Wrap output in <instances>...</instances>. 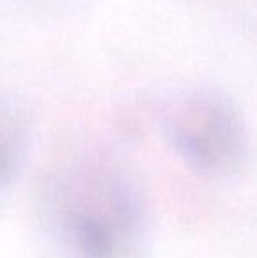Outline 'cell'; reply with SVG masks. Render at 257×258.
I'll return each mask as SVG.
<instances>
[{
    "instance_id": "1",
    "label": "cell",
    "mask_w": 257,
    "mask_h": 258,
    "mask_svg": "<svg viewBox=\"0 0 257 258\" xmlns=\"http://www.w3.org/2000/svg\"><path fill=\"white\" fill-rule=\"evenodd\" d=\"M71 221L83 258H124L134 235L136 213L124 194L97 191L79 202Z\"/></svg>"
},
{
    "instance_id": "2",
    "label": "cell",
    "mask_w": 257,
    "mask_h": 258,
    "mask_svg": "<svg viewBox=\"0 0 257 258\" xmlns=\"http://www.w3.org/2000/svg\"><path fill=\"white\" fill-rule=\"evenodd\" d=\"M180 137L185 150L197 162L222 165L236 151L238 136L227 112L212 105L195 107L187 112L180 126Z\"/></svg>"
},
{
    "instance_id": "3",
    "label": "cell",
    "mask_w": 257,
    "mask_h": 258,
    "mask_svg": "<svg viewBox=\"0 0 257 258\" xmlns=\"http://www.w3.org/2000/svg\"><path fill=\"white\" fill-rule=\"evenodd\" d=\"M11 158H13V153H11L9 144L0 137V174L6 172V169L11 165Z\"/></svg>"
}]
</instances>
